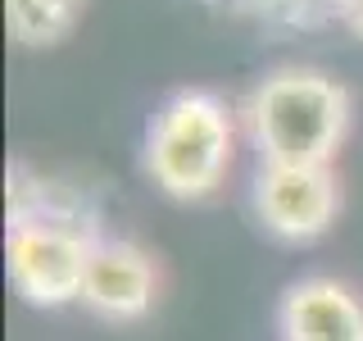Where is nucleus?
<instances>
[{"label":"nucleus","mask_w":363,"mask_h":341,"mask_svg":"<svg viewBox=\"0 0 363 341\" xmlns=\"http://www.w3.org/2000/svg\"><path fill=\"white\" fill-rule=\"evenodd\" d=\"M259 159L272 168H332L350 128V91L318 68H277L245 100Z\"/></svg>","instance_id":"1"},{"label":"nucleus","mask_w":363,"mask_h":341,"mask_svg":"<svg viewBox=\"0 0 363 341\" xmlns=\"http://www.w3.org/2000/svg\"><path fill=\"white\" fill-rule=\"evenodd\" d=\"M232 164V114L213 91H173L145 128V173L173 200H200Z\"/></svg>","instance_id":"2"},{"label":"nucleus","mask_w":363,"mask_h":341,"mask_svg":"<svg viewBox=\"0 0 363 341\" xmlns=\"http://www.w3.org/2000/svg\"><path fill=\"white\" fill-rule=\"evenodd\" d=\"M91 246L96 237L77 232L73 223H14L5 242L9 282L37 310H60L68 301H82Z\"/></svg>","instance_id":"3"},{"label":"nucleus","mask_w":363,"mask_h":341,"mask_svg":"<svg viewBox=\"0 0 363 341\" xmlns=\"http://www.w3.org/2000/svg\"><path fill=\"white\" fill-rule=\"evenodd\" d=\"M340 187L332 168H272L255 178V214L281 242H318L336 223Z\"/></svg>","instance_id":"4"},{"label":"nucleus","mask_w":363,"mask_h":341,"mask_svg":"<svg viewBox=\"0 0 363 341\" xmlns=\"http://www.w3.org/2000/svg\"><path fill=\"white\" fill-rule=\"evenodd\" d=\"M159 296V264L136 242L96 237L91 264L82 282V305L105 323H136L155 310Z\"/></svg>","instance_id":"5"},{"label":"nucleus","mask_w":363,"mask_h":341,"mask_svg":"<svg viewBox=\"0 0 363 341\" xmlns=\"http://www.w3.org/2000/svg\"><path fill=\"white\" fill-rule=\"evenodd\" d=\"M281 341H363V301L336 278H300L277 305Z\"/></svg>","instance_id":"6"},{"label":"nucleus","mask_w":363,"mask_h":341,"mask_svg":"<svg viewBox=\"0 0 363 341\" xmlns=\"http://www.w3.org/2000/svg\"><path fill=\"white\" fill-rule=\"evenodd\" d=\"M82 18V0H5V23L18 45H60Z\"/></svg>","instance_id":"7"},{"label":"nucleus","mask_w":363,"mask_h":341,"mask_svg":"<svg viewBox=\"0 0 363 341\" xmlns=\"http://www.w3.org/2000/svg\"><path fill=\"white\" fill-rule=\"evenodd\" d=\"M336 14H340V23H345V28L363 41V0H336Z\"/></svg>","instance_id":"8"}]
</instances>
